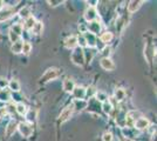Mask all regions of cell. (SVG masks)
<instances>
[{"instance_id": "obj_1", "label": "cell", "mask_w": 157, "mask_h": 141, "mask_svg": "<svg viewBox=\"0 0 157 141\" xmlns=\"http://www.w3.org/2000/svg\"><path fill=\"white\" fill-rule=\"evenodd\" d=\"M72 60L74 64L76 65H82L83 61H85V55H83V52L81 48H76L74 49V52L72 54Z\"/></svg>"}, {"instance_id": "obj_2", "label": "cell", "mask_w": 157, "mask_h": 141, "mask_svg": "<svg viewBox=\"0 0 157 141\" xmlns=\"http://www.w3.org/2000/svg\"><path fill=\"white\" fill-rule=\"evenodd\" d=\"M58 75H59V71L56 68H51V69H48L46 73L44 74V76L41 78V81L42 82H47V81L55 79Z\"/></svg>"}, {"instance_id": "obj_3", "label": "cell", "mask_w": 157, "mask_h": 141, "mask_svg": "<svg viewBox=\"0 0 157 141\" xmlns=\"http://www.w3.org/2000/svg\"><path fill=\"white\" fill-rule=\"evenodd\" d=\"M96 18H98V12H96V8L95 7H88L87 10H86V12H85V19L87 21H94V20H96Z\"/></svg>"}, {"instance_id": "obj_4", "label": "cell", "mask_w": 157, "mask_h": 141, "mask_svg": "<svg viewBox=\"0 0 157 141\" xmlns=\"http://www.w3.org/2000/svg\"><path fill=\"white\" fill-rule=\"evenodd\" d=\"M18 129H19V132L21 133V135H24V136H31L33 133V128L29 126V125H27V123H24V122H21L18 125Z\"/></svg>"}, {"instance_id": "obj_5", "label": "cell", "mask_w": 157, "mask_h": 141, "mask_svg": "<svg viewBox=\"0 0 157 141\" xmlns=\"http://www.w3.org/2000/svg\"><path fill=\"white\" fill-rule=\"evenodd\" d=\"M73 111H74L73 106H68V107H66L65 109L61 112V114H60V116H59V120L61 121V122H65V121H67L69 118H71V116H72Z\"/></svg>"}, {"instance_id": "obj_6", "label": "cell", "mask_w": 157, "mask_h": 141, "mask_svg": "<svg viewBox=\"0 0 157 141\" xmlns=\"http://www.w3.org/2000/svg\"><path fill=\"white\" fill-rule=\"evenodd\" d=\"M15 13V10L11 7H5L0 11V20H7L8 18H11Z\"/></svg>"}, {"instance_id": "obj_7", "label": "cell", "mask_w": 157, "mask_h": 141, "mask_svg": "<svg viewBox=\"0 0 157 141\" xmlns=\"http://www.w3.org/2000/svg\"><path fill=\"white\" fill-rule=\"evenodd\" d=\"M72 93H73L74 98H75L76 100H83V98L86 96V88L81 87V86H78V87H74Z\"/></svg>"}, {"instance_id": "obj_8", "label": "cell", "mask_w": 157, "mask_h": 141, "mask_svg": "<svg viewBox=\"0 0 157 141\" xmlns=\"http://www.w3.org/2000/svg\"><path fill=\"white\" fill-rule=\"evenodd\" d=\"M100 64H101V67L103 68V69H105V71H113V69L115 68L114 62H113L109 58H103Z\"/></svg>"}, {"instance_id": "obj_9", "label": "cell", "mask_w": 157, "mask_h": 141, "mask_svg": "<svg viewBox=\"0 0 157 141\" xmlns=\"http://www.w3.org/2000/svg\"><path fill=\"white\" fill-rule=\"evenodd\" d=\"M142 4H143V1H141V0H132V1L129 2V5H128V11L130 13H134V12H136L138 8L141 7Z\"/></svg>"}, {"instance_id": "obj_10", "label": "cell", "mask_w": 157, "mask_h": 141, "mask_svg": "<svg viewBox=\"0 0 157 141\" xmlns=\"http://www.w3.org/2000/svg\"><path fill=\"white\" fill-rule=\"evenodd\" d=\"M149 126V120L145 118H138L137 120L135 121V127L137 129H145Z\"/></svg>"}, {"instance_id": "obj_11", "label": "cell", "mask_w": 157, "mask_h": 141, "mask_svg": "<svg viewBox=\"0 0 157 141\" xmlns=\"http://www.w3.org/2000/svg\"><path fill=\"white\" fill-rule=\"evenodd\" d=\"M17 128H18V123H17L14 120L10 121V123L7 125V127H6V135L7 136H11L12 134H14V132L17 131Z\"/></svg>"}, {"instance_id": "obj_12", "label": "cell", "mask_w": 157, "mask_h": 141, "mask_svg": "<svg viewBox=\"0 0 157 141\" xmlns=\"http://www.w3.org/2000/svg\"><path fill=\"white\" fill-rule=\"evenodd\" d=\"M85 39H86V42L89 45V47H94L95 46V42H96V39H95V35L92 34L90 32H85Z\"/></svg>"}, {"instance_id": "obj_13", "label": "cell", "mask_w": 157, "mask_h": 141, "mask_svg": "<svg viewBox=\"0 0 157 141\" xmlns=\"http://www.w3.org/2000/svg\"><path fill=\"white\" fill-rule=\"evenodd\" d=\"M62 87L65 89L66 92H73V89L75 87V84L72 79H65L63 84H62Z\"/></svg>"}, {"instance_id": "obj_14", "label": "cell", "mask_w": 157, "mask_h": 141, "mask_svg": "<svg viewBox=\"0 0 157 141\" xmlns=\"http://www.w3.org/2000/svg\"><path fill=\"white\" fill-rule=\"evenodd\" d=\"M88 28H89L90 33L95 35V34H98V32H100V29H101V26H100V24H98V21H92V22L89 24Z\"/></svg>"}, {"instance_id": "obj_15", "label": "cell", "mask_w": 157, "mask_h": 141, "mask_svg": "<svg viewBox=\"0 0 157 141\" xmlns=\"http://www.w3.org/2000/svg\"><path fill=\"white\" fill-rule=\"evenodd\" d=\"M78 45V38L76 37H69L66 39V47L68 48H74Z\"/></svg>"}, {"instance_id": "obj_16", "label": "cell", "mask_w": 157, "mask_h": 141, "mask_svg": "<svg viewBox=\"0 0 157 141\" xmlns=\"http://www.w3.org/2000/svg\"><path fill=\"white\" fill-rule=\"evenodd\" d=\"M22 45H24V42L20 40H18L17 42H14L13 46H12V52L15 54L21 53V51H22Z\"/></svg>"}, {"instance_id": "obj_17", "label": "cell", "mask_w": 157, "mask_h": 141, "mask_svg": "<svg viewBox=\"0 0 157 141\" xmlns=\"http://www.w3.org/2000/svg\"><path fill=\"white\" fill-rule=\"evenodd\" d=\"M87 107V101L86 100H75L74 101V105H73V108H76L78 111H81L83 108Z\"/></svg>"}, {"instance_id": "obj_18", "label": "cell", "mask_w": 157, "mask_h": 141, "mask_svg": "<svg viewBox=\"0 0 157 141\" xmlns=\"http://www.w3.org/2000/svg\"><path fill=\"white\" fill-rule=\"evenodd\" d=\"M15 111L19 113L20 115H24V114H26L27 113V107H26V105H24L22 102H19L17 106H15Z\"/></svg>"}, {"instance_id": "obj_19", "label": "cell", "mask_w": 157, "mask_h": 141, "mask_svg": "<svg viewBox=\"0 0 157 141\" xmlns=\"http://www.w3.org/2000/svg\"><path fill=\"white\" fill-rule=\"evenodd\" d=\"M124 96H125V92L123 88H117V89L115 91V98H116V100L117 101L123 100Z\"/></svg>"}, {"instance_id": "obj_20", "label": "cell", "mask_w": 157, "mask_h": 141, "mask_svg": "<svg viewBox=\"0 0 157 141\" xmlns=\"http://www.w3.org/2000/svg\"><path fill=\"white\" fill-rule=\"evenodd\" d=\"M101 41L102 42H105V44H108V42H110L111 39H113V33L110 32H105V33L101 35Z\"/></svg>"}, {"instance_id": "obj_21", "label": "cell", "mask_w": 157, "mask_h": 141, "mask_svg": "<svg viewBox=\"0 0 157 141\" xmlns=\"http://www.w3.org/2000/svg\"><path fill=\"white\" fill-rule=\"evenodd\" d=\"M35 19L33 18L32 15L29 17V18H27L26 21H25V27H26L27 29H32L33 27H34V25H35Z\"/></svg>"}, {"instance_id": "obj_22", "label": "cell", "mask_w": 157, "mask_h": 141, "mask_svg": "<svg viewBox=\"0 0 157 141\" xmlns=\"http://www.w3.org/2000/svg\"><path fill=\"white\" fill-rule=\"evenodd\" d=\"M42 29H44V25H42V22H35V25H34V27L32 28V31H33V32H34L35 34L42 33Z\"/></svg>"}, {"instance_id": "obj_23", "label": "cell", "mask_w": 157, "mask_h": 141, "mask_svg": "<svg viewBox=\"0 0 157 141\" xmlns=\"http://www.w3.org/2000/svg\"><path fill=\"white\" fill-rule=\"evenodd\" d=\"M8 86H10V88H11L12 91H14V92H19L20 91V84L17 80H12L8 84Z\"/></svg>"}, {"instance_id": "obj_24", "label": "cell", "mask_w": 157, "mask_h": 141, "mask_svg": "<svg viewBox=\"0 0 157 141\" xmlns=\"http://www.w3.org/2000/svg\"><path fill=\"white\" fill-rule=\"evenodd\" d=\"M102 109H103V112H105V113H107V114H110L111 111H113V106H111L110 102L105 101V102H103V105H102Z\"/></svg>"}, {"instance_id": "obj_25", "label": "cell", "mask_w": 157, "mask_h": 141, "mask_svg": "<svg viewBox=\"0 0 157 141\" xmlns=\"http://www.w3.org/2000/svg\"><path fill=\"white\" fill-rule=\"evenodd\" d=\"M19 14H20V17L21 18H25V19H27V18H29L31 15V11H29V8L28 7H25V8H22L21 11L19 12Z\"/></svg>"}, {"instance_id": "obj_26", "label": "cell", "mask_w": 157, "mask_h": 141, "mask_svg": "<svg viewBox=\"0 0 157 141\" xmlns=\"http://www.w3.org/2000/svg\"><path fill=\"white\" fill-rule=\"evenodd\" d=\"M31 51H32V45H31L29 42H24V45H22V51H21V52L25 54H29Z\"/></svg>"}, {"instance_id": "obj_27", "label": "cell", "mask_w": 157, "mask_h": 141, "mask_svg": "<svg viewBox=\"0 0 157 141\" xmlns=\"http://www.w3.org/2000/svg\"><path fill=\"white\" fill-rule=\"evenodd\" d=\"M10 99V94L5 89H0V100L1 101H7Z\"/></svg>"}, {"instance_id": "obj_28", "label": "cell", "mask_w": 157, "mask_h": 141, "mask_svg": "<svg viewBox=\"0 0 157 141\" xmlns=\"http://www.w3.org/2000/svg\"><path fill=\"white\" fill-rule=\"evenodd\" d=\"M96 98H98V101H103V102H105L107 99H108V95L105 92H98L96 93Z\"/></svg>"}, {"instance_id": "obj_29", "label": "cell", "mask_w": 157, "mask_h": 141, "mask_svg": "<svg viewBox=\"0 0 157 141\" xmlns=\"http://www.w3.org/2000/svg\"><path fill=\"white\" fill-rule=\"evenodd\" d=\"M11 31L14 32L17 35H20V34L22 33V26H21L20 24H17V25H14V26L12 27V29H11Z\"/></svg>"}, {"instance_id": "obj_30", "label": "cell", "mask_w": 157, "mask_h": 141, "mask_svg": "<svg viewBox=\"0 0 157 141\" xmlns=\"http://www.w3.org/2000/svg\"><path fill=\"white\" fill-rule=\"evenodd\" d=\"M8 35H10V39H11V41H12L13 44L19 40V35H17V34L14 33V32H12V31H10Z\"/></svg>"}, {"instance_id": "obj_31", "label": "cell", "mask_w": 157, "mask_h": 141, "mask_svg": "<svg viewBox=\"0 0 157 141\" xmlns=\"http://www.w3.org/2000/svg\"><path fill=\"white\" fill-rule=\"evenodd\" d=\"M78 44L81 47L87 46V42H86V39H85V37H83V35H81V37H78Z\"/></svg>"}, {"instance_id": "obj_32", "label": "cell", "mask_w": 157, "mask_h": 141, "mask_svg": "<svg viewBox=\"0 0 157 141\" xmlns=\"http://www.w3.org/2000/svg\"><path fill=\"white\" fill-rule=\"evenodd\" d=\"M102 139H103V141H113V135H111V133H105Z\"/></svg>"}, {"instance_id": "obj_33", "label": "cell", "mask_w": 157, "mask_h": 141, "mask_svg": "<svg viewBox=\"0 0 157 141\" xmlns=\"http://www.w3.org/2000/svg\"><path fill=\"white\" fill-rule=\"evenodd\" d=\"M8 112H7L6 107H0V118H5V115L7 114Z\"/></svg>"}, {"instance_id": "obj_34", "label": "cell", "mask_w": 157, "mask_h": 141, "mask_svg": "<svg viewBox=\"0 0 157 141\" xmlns=\"http://www.w3.org/2000/svg\"><path fill=\"white\" fill-rule=\"evenodd\" d=\"M48 4H49L51 6L55 7V6H58V5H60V4H62V1H61V0H58V1H52V0H49Z\"/></svg>"}, {"instance_id": "obj_35", "label": "cell", "mask_w": 157, "mask_h": 141, "mask_svg": "<svg viewBox=\"0 0 157 141\" xmlns=\"http://www.w3.org/2000/svg\"><path fill=\"white\" fill-rule=\"evenodd\" d=\"M8 85V82L6 81V79H2V78H0V88L5 87Z\"/></svg>"}, {"instance_id": "obj_36", "label": "cell", "mask_w": 157, "mask_h": 141, "mask_svg": "<svg viewBox=\"0 0 157 141\" xmlns=\"http://www.w3.org/2000/svg\"><path fill=\"white\" fill-rule=\"evenodd\" d=\"M6 109H7V112L12 113V112H14V111H15V107H14L13 104H10V105H8V106L6 107Z\"/></svg>"}, {"instance_id": "obj_37", "label": "cell", "mask_w": 157, "mask_h": 141, "mask_svg": "<svg viewBox=\"0 0 157 141\" xmlns=\"http://www.w3.org/2000/svg\"><path fill=\"white\" fill-rule=\"evenodd\" d=\"M93 93H95V88L94 87H89L88 89H86V94H88V95L90 94L92 95Z\"/></svg>"}, {"instance_id": "obj_38", "label": "cell", "mask_w": 157, "mask_h": 141, "mask_svg": "<svg viewBox=\"0 0 157 141\" xmlns=\"http://www.w3.org/2000/svg\"><path fill=\"white\" fill-rule=\"evenodd\" d=\"M109 53H110V48H109V47H105V49H103V54L105 55V58H108L107 55H109Z\"/></svg>"}, {"instance_id": "obj_39", "label": "cell", "mask_w": 157, "mask_h": 141, "mask_svg": "<svg viewBox=\"0 0 157 141\" xmlns=\"http://www.w3.org/2000/svg\"><path fill=\"white\" fill-rule=\"evenodd\" d=\"M122 141H131L129 138H124V139H122Z\"/></svg>"}, {"instance_id": "obj_40", "label": "cell", "mask_w": 157, "mask_h": 141, "mask_svg": "<svg viewBox=\"0 0 157 141\" xmlns=\"http://www.w3.org/2000/svg\"><path fill=\"white\" fill-rule=\"evenodd\" d=\"M2 4H4V2H2V1H0V8H2Z\"/></svg>"}]
</instances>
